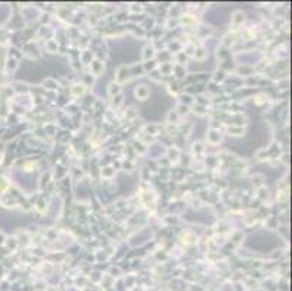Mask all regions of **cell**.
Instances as JSON below:
<instances>
[{"label": "cell", "instance_id": "6da1fadb", "mask_svg": "<svg viewBox=\"0 0 292 291\" xmlns=\"http://www.w3.org/2000/svg\"><path fill=\"white\" fill-rule=\"evenodd\" d=\"M148 87L147 86H140L135 89V96L138 98L140 101H145L147 99V96H148Z\"/></svg>", "mask_w": 292, "mask_h": 291}, {"label": "cell", "instance_id": "7a4b0ae2", "mask_svg": "<svg viewBox=\"0 0 292 291\" xmlns=\"http://www.w3.org/2000/svg\"><path fill=\"white\" fill-rule=\"evenodd\" d=\"M90 70H92L93 74L99 76V74L102 73V70H103V64H102L100 61H97V60H96V61H95V63L92 64V66H90Z\"/></svg>", "mask_w": 292, "mask_h": 291}, {"label": "cell", "instance_id": "3957f363", "mask_svg": "<svg viewBox=\"0 0 292 291\" xmlns=\"http://www.w3.org/2000/svg\"><path fill=\"white\" fill-rule=\"evenodd\" d=\"M153 56H154V48L153 47H145V48H144V54H143L144 58L148 60V58H153Z\"/></svg>", "mask_w": 292, "mask_h": 291}, {"label": "cell", "instance_id": "277c9868", "mask_svg": "<svg viewBox=\"0 0 292 291\" xmlns=\"http://www.w3.org/2000/svg\"><path fill=\"white\" fill-rule=\"evenodd\" d=\"M119 90H121V89H119L118 83H116V85H113V83H112V85L109 86V93H111L112 96H113V95H116V93H119Z\"/></svg>", "mask_w": 292, "mask_h": 291}]
</instances>
